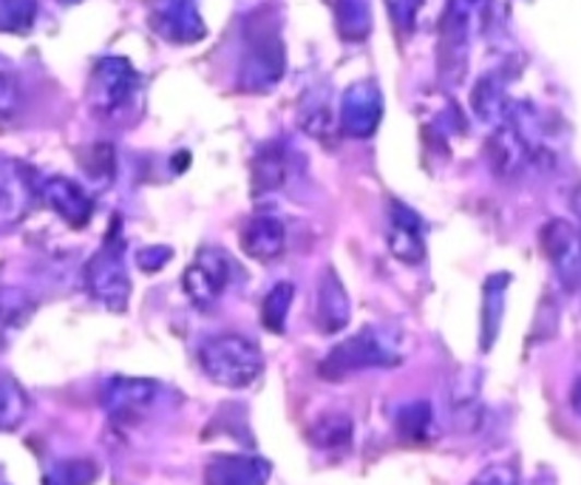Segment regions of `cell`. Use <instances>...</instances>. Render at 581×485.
<instances>
[{"instance_id":"1","label":"cell","mask_w":581,"mask_h":485,"mask_svg":"<svg viewBox=\"0 0 581 485\" xmlns=\"http://www.w3.org/2000/svg\"><path fill=\"white\" fill-rule=\"evenodd\" d=\"M287 51L281 37V17L273 7H259L245 21V51L238 63V88L266 94L284 78Z\"/></svg>"},{"instance_id":"2","label":"cell","mask_w":581,"mask_h":485,"mask_svg":"<svg viewBox=\"0 0 581 485\" xmlns=\"http://www.w3.org/2000/svg\"><path fill=\"white\" fill-rule=\"evenodd\" d=\"M490 0H446L437 28V74L440 83H463L474 37L488 26Z\"/></svg>"},{"instance_id":"3","label":"cell","mask_w":581,"mask_h":485,"mask_svg":"<svg viewBox=\"0 0 581 485\" xmlns=\"http://www.w3.org/2000/svg\"><path fill=\"white\" fill-rule=\"evenodd\" d=\"M199 366L218 387L247 389L264 372V355L252 338L222 332L204 338L199 346Z\"/></svg>"},{"instance_id":"4","label":"cell","mask_w":581,"mask_h":485,"mask_svg":"<svg viewBox=\"0 0 581 485\" xmlns=\"http://www.w3.org/2000/svg\"><path fill=\"white\" fill-rule=\"evenodd\" d=\"M403 360L398 350V335L386 327H364L357 335L335 344L323 358L321 375L330 380H344L366 369H392Z\"/></svg>"},{"instance_id":"5","label":"cell","mask_w":581,"mask_h":485,"mask_svg":"<svg viewBox=\"0 0 581 485\" xmlns=\"http://www.w3.org/2000/svg\"><path fill=\"white\" fill-rule=\"evenodd\" d=\"M142 80L126 57H99L88 78V108L94 117L106 122H117L128 117L137 97H140Z\"/></svg>"},{"instance_id":"6","label":"cell","mask_w":581,"mask_h":485,"mask_svg":"<svg viewBox=\"0 0 581 485\" xmlns=\"http://www.w3.org/2000/svg\"><path fill=\"white\" fill-rule=\"evenodd\" d=\"M83 284L88 296L99 301L106 310L122 312L131 301V275H128L126 250L119 241V230L106 236L103 247L85 261Z\"/></svg>"},{"instance_id":"7","label":"cell","mask_w":581,"mask_h":485,"mask_svg":"<svg viewBox=\"0 0 581 485\" xmlns=\"http://www.w3.org/2000/svg\"><path fill=\"white\" fill-rule=\"evenodd\" d=\"M147 26L174 46H190L208 35L197 0H147Z\"/></svg>"},{"instance_id":"8","label":"cell","mask_w":581,"mask_h":485,"mask_svg":"<svg viewBox=\"0 0 581 485\" xmlns=\"http://www.w3.org/2000/svg\"><path fill=\"white\" fill-rule=\"evenodd\" d=\"M383 120V92L375 80H360L352 83L341 97V114H337V128L341 134L352 140H369Z\"/></svg>"},{"instance_id":"9","label":"cell","mask_w":581,"mask_h":485,"mask_svg":"<svg viewBox=\"0 0 581 485\" xmlns=\"http://www.w3.org/2000/svg\"><path fill=\"white\" fill-rule=\"evenodd\" d=\"M230 259H227L222 250H216V247H204V250L197 253L193 264L185 270L182 287L193 307L208 310V307H213V304L222 298V293H225L227 284H230Z\"/></svg>"},{"instance_id":"10","label":"cell","mask_w":581,"mask_h":485,"mask_svg":"<svg viewBox=\"0 0 581 485\" xmlns=\"http://www.w3.org/2000/svg\"><path fill=\"white\" fill-rule=\"evenodd\" d=\"M37 199L60 216L71 230H83L94 218V197L69 176H49L37 182Z\"/></svg>"},{"instance_id":"11","label":"cell","mask_w":581,"mask_h":485,"mask_svg":"<svg viewBox=\"0 0 581 485\" xmlns=\"http://www.w3.org/2000/svg\"><path fill=\"white\" fill-rule=\"evenodd\" d=\"M37 199V182H32L26 165L0 159V233L23 225Z\"/></svg>"},{"instance_id":"12","label":"cell","mask_w":581,"mask_h":485,"mask_svg":"<svg viewBox=\"0 0 581 485\" xmlns=\"http://www.w3.org/2000/svg\"><path fill=\"white\" fill-rule=\"evenodd\" d=\"M542 250L547 261L554 264L559 282L568 289H576L581 284V236L573 225L554 218L542 227Z\"/></svg>"},{"instance_id":"13","label":"cell","mask_w":581,"mask_h":485,"mask_svg":"<svg viewBox=\"0 0 581 485\" xmlns=\"http://www.w3.org/2000/svg\"><path fill=\"white\" fill-rule=\"evenodd\" d=\"M389 253L403 264H420L426 259V222L408 204H389V227H386Z\"/></svg>"},{"instance_id":"14","label":"cell","mask_w":581,"mask_h":485,"mask_svg":"<svg viewBox=\"0 0 581 485\" xmlns=\"http://www.w3.org/2000/svg\"><path fill=\"white\" fill-rule=\"evenodd\" d=\"M99 398H103L108 415L119 417V421H133V417L145 415L147 409L154 406L156 398H159V383L147 378L117 375V378H108L103 383Z\"/></svg>"},{"instance_id":"15","label":"cell","mask_w":581,"mask_h":485,"mask_svg":"<svg viewBox=\"0 0 581 485\" xmlns=\"http://www.w3.org/2000/svg\"><path fill=\"white\" fill-rule=\"evenodd\" d=\"M352 301L346 296V287L335 270H327L321 275L316 296V327L323 335H337L349 327Z\"/></svg>"},{"instance_id":"16","label":"cell","mask_w":581,"mask_h":485,"mask_svg":"<svg viewBox=\"0 0 581 485\" xmlns=\"http://www.w3.org/2000/svg\"><path fill=\"white\" fill-rule=\"evenodd\" d=\"M270 463L252 454H218L204 469V485H266Z\"/></svg>"},{"instance_id":"17","label":"cell","mask_w":581,"mask_h":485,"mask_svg":"<svg viewBox=\"0 0 581 485\" xmlns=\"http://www.w3.org/2000/svg\"><path fill=\"white\" fill-rule=\"evenodd\" d=\"M241 250H245L250 259L256 261H275L281 253H284V247H287V227L284 222L275 216H252L245 227H241Z\"/></svg>"},{"instance_id":"18","label":"cell","mask_w":581,"mask_h":485,"mask_svg":"<svg viewBox=\"0 0 581 485\" xmlns=\"http://www.w3.org/2000/svg\"><path fill=\"white\" fill-rule=\"evenodd\" d=\"M293 174V159H289V149L284 142H264L259 149V154L252 156L250 165V179H252V193H275L289 182Z\"/></svg>"},{"instance_id":"19","label":"cell","mask_w":581,"mask_h":485,"mask_svg":"<svg viewBox=\"0 0 581 485\" xmlns=\"http://www.w3.org/2000/svg\"><path fill=\"white\" fill-rule=\"evenodd\" d=\"M471 108L488 126H499L508 117L513 103L508 99V83L499 71H490L476 80L474 92H471Z\"/></svg>"},{"instance_id":"20","label":"cell","mask_w":581,"mask_h":485,"mask_svg":"<svg viewBox=\"0 0 581 485\" xmlns=\"http://www.w3.org/2000/svg\"><path fill=\"white\" fill-rule=\"evenodd\" d=\"M37 310V301L21 287H0V346L21 332Z\"/></svg>"},{"instance_id":"21","label":"cell","mask_w":581,"mask_h":485,"mask_svg":"<svg viewBox=\"0 0 581 485\" xmlns=\"http://www.w3.org/2000/svg\"><path fill=\"white\" fill-rule=\"evenodd\" d=\"M371 0H335V26L341 40L364 43L371 35Z\"/></svg>"},{"instance_id":"22","label":"cell","mask_w":581,"mask_h":485,"mask_svg":"<svg viewBox=\"0 0 581 485\" xmlns=\"http://www.w3.org/2000/svg\"><path fill=\"white\" fill-rule=\"evenodd\" d=\"M508 275H490L485 282L483 293V350H490L494 341H497L499 323H502L505 312V287H508Z\"/></svg>"},{"instance_id":"23","label":"cell","mask_w":581,"mask_h":485,"mask_svg":"<svg viewBox=\"0 0 581 485\" xmlns=\"http://www.w3.org/2000/svg\"><path fill=\"white\" fill-rule=\"evenodd\" d=\"M293 298H295V284L289 282H278L270 293H266L264 304H261V323H264V330L284 332L289 307H293Z\"/></svg>"},{"instance_id":"24","label":"cell","mask_w":581,"mask_h":485,"mask_svg":"<svg viewBox=\"0 0 581 485\" xmlns=\"http://www.w3.org/2000/svg\"><path fill=\"white\" fill-rule=\"evenodd\" d=\"M309 437L318 449H341V446H349L352 440V421L346 415H337V412H330V415L318 417L309 429Z\"/></svg>"},{"instance_id":"25","label":"cell","mask_w":581,"mask_h":485,"mask_svg":"<svg viewBox=\"0 0 581 485\" xmlns=\"http://www.w3.org/2000/svg\"><path fill=\"white\" fill-rule=\"evenodd\" d=\"M37 21V0H0V32L26 35Z\"/></svg>"},{"instance_id":"26","label":"cell","mask_w":581,"mask_h":485,"mask_svg":"<svg viewBox=\"0 0 581 485\" xmlns=\"http://www.w3.org/2000/svg\"><path fill=\"white\" fill-rule=\"evenodd\" d=\"M298 122H301V128L309 137H316V140H321V142L330 140L332 131H335V117H332V108L327 99L309 97L301 106Z\"/></svg>"},{"instance_id":"27","label":"cell","mask_w":581,"mask_h":485,"mask_svg":"<svg viewBox=\"0 0 581 485\" xmlns=\"http://www.w3.org/2000/svg\"><path fill=\"white\" fill-rule=\"evenodd\" d=\"M26 394L14 380H0V429H14L26 415Z\"/></svg>"},{"instance_id":"28","label":"cell","mask_w":581,"mask_h":485,"mask_svg":"<svg viewBox=\"0 0 581 485\" xmlns=\"http://www.w3.org/2000/svg\"><path fill=\"white\" fill-rule=\"evenodd\" d=\"M21 80L17 71L0 57V122H9L21 108Z\"/></svg>"},{"instance_id":"29","label":"cell","mask_w":581,"mask_h":485,"mask_svg":"<svg viewBox=\"0 0 581 485\" xmlns=\"http://www.w3.org/2000/svg\"><path fill=\"white\" fill-rule=\"evenodd\" d=\"M400 435H406L408 440H423L431 426V406L428 403H412L400 412Z\"/></svg>"},{"instance_id":"30","label":"cell","mask_w":581,"mask_h":485,"mask_svg":"<svg viewBox=\"0 0 581 485\" xmlns=\"http://www.w3.org/2000/svg\"><path fill=\"white\" fill-rule=\"evenodd\" d=\"M389 21L398 28L400 35H412L417 26V14L423 9V0H383Z\"/></svg>"},{"instance_id":"31","label":"cell","mask_w":581,"mask_h":485,"mask_svg":"<svg viewBox=\"0 0 581 485\" xmlns=\"http://www.w3.org/2000/svg\"><path fill=\"white\" fill-rule=\"evenodd\" d=\"M97 477V465L92 460H69V463L60 465V485H92Z\"/></svg>"},{"instance_id":"32","label":"cell","mask_w":581,"mask_h":485,"mask_svg":"<svg viewBox=\"0 0 581 485\" xmlns=\"http://www.w3.org/2000/svg\"><path fill=\"white\" fill-rule=\"evenodd\" d=\"M88 174L94 176H111L114 174V149L111 145H94L92 159L83 162Z\"/></svg>"},{"instance_id":"33","label":"cell","mask_w":581,"mask_h":485,"mask_svg":"<svg viewBox=\"0 0 581 485\" xmlns=\"http://www.w3.org/2000/svg\"><path fill=\"white\" fill-rule=\"evenodd\" d=\"M170 261V250L168 247H142L137 253V268L145 270V273H156Z\"/></svg>"},{"instance_id":"34","label":"cell","mask_w":581,"mask_h":485,"mask_svg":"<svg viewBox=\"0 0 581 485\" xmlns=\"http://www.w3.org/2000/svg\"><path fill=\"white\" fill-rule=\"evenodd\" d=\"M471 485H517V477H513L511 469H505V465H490V469H485Z\"/></svg>"},{"instance_id":"35","label":"cell","mask_w":581,"mask_h":485,"mask_svg":"<svg viewBox=\"0 0 581 485\" xmlns=\"http://www.w3.org/2000/svg\"><path fill=\"white\" fill-rule=\"evenodd\" d=\"M573 403H576V409H579V412H581V380H579V383H576V389H573Z\"/></svg>"},{"instance_id":"36","label":"cell","mask_w":581,"mask_h":485,"mask_svg":"<svg viewBox=\"0 0 581 485\" xmlns=\"http://www.w3.org/2000/svg\"><path fill=\"white\" fill-rule=\"evenodd\" d=\"M57 3H69L71 7V3H80V0H57Z\"/></svg>"}]
</instances>
